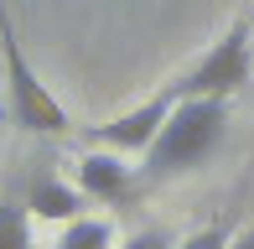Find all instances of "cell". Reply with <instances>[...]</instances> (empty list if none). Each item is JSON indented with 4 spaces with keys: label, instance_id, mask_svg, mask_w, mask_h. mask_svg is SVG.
I'll return each mask as SVG.
<instances>
[{
    "label": "cell",
    "instance_id": "cell-1",
    "mask_svg": "<svg viewBox=\"0 0 254 249\" xmlns=\"http://www.w3.org/2000/svg\"><path fill=\"white\" fill-rule=\"evenodd\" d=\"M228 135V99H177L166 124L156 130V140L145 145V177L166 182V177L197 172L207 156L223 145Z\"/></svg>",
    "mask_w": 254,
    "mask_h": 249
},
{
    "label": "cell",
    "instance_id": "cell-2",
    "mask_svg": "<svg viewBox=\"0 0 254 249\" xmlns=\"http://www.w3.org/2000/svg\"><path fill=\"white\" fill-rule=\"evenodd\" d=\"M0 62H5V104H10V120H16L21 130H31V135H67L73 130L67 109L57 104V94L37 78V67H31L5 0H0Z\"/></svg>",
    "mask_w": 254,
    "mask_h": 249
},
{
    "label": "cell",
    "instance_id": "cell-3",
    "mask_svg": "<svg viewBox=\"0 0 254 249\" xmlns=\"http://www.w3.org/2000/svg\"><path fill=\"white\" fill-rule=\"evenodd\" d=\"M249 73H254V26L234 21L223 42H213L182 78H171V88L182 99H228L249 83Z\"/></svg>",
    "mask_w": 254,
    "mask_h": 249
},
{
    "label": "cell",
    "instance_id": "cell-4",
    "mask_svg": "<svg viewBox=\"0 0 254 249\" xmlns=\"http://www.w3.org/2000/svg\"><path fill=\"white\" fill-rule=\"evenodd\" d=\"M177 88H161V94H151L145 104H135V109H125V115H114V120H104L88 130V145H104V151H120V156H145V145L156 140V130L166 124L171 115V104H177Z\"/></svg>",
    "mask_w": 254,
    "mask_h": 249
},
{
    "label": "cell",
    "instance_id": "cell-5",
    "mask_svg": "<svg viewBox=\"0 0 254 249\" xmlns=\"http://www.w3.org/2000/svg\"><path fill=\"white\" fill-rule=\"evenodd\" d=\"M78 192L94 202H130L135 197V166L125 161L120 151H104V145H88L78 156Z\"/></svg>",
    "mask_w": 254,
    "mask_h": 249
},
{
    "label": "cell",
    "instance_id": "cell-6",
    "mask_svg": "<svg viewBox=\"0 0 254 249\" xmlns=\"http://www.w3.org/2000/svg\"><path fill=\"white\" fill-rule=\"evenodd\" d=\"M21 208L31 213V218H47V223H67L83 213V192H78L73 182H63L57 172H37L26 187V202Z\"/></svg>",
    "mask_w": 254,
    "mask_h": 249
},
{
    "label": "cell",
    "instance_id": "cell-7",
    "mask_svg": "<svg viewBox=\"0 0 254 249\" xmlns=\"http://www.w3.org/2000/svg\"><path fill=\"white\" fill-rule=\"evenodd\" d=\"M57 249H114V223L109 218H67L63 223V239Z\"/></svg>",
    "mask_w": 254,
    "mask_h": 249
},
{
    "label": "cell",
    "instance_id": "cell-8",
    "mask_svg": "<svg viewBox=\"0 0 254 249\" xmlns=\"http://www.w3.org/2000/svg\"><path fill=\"white\" fill-rule=\"evenodd\" d=\"M0 249H31V213L21 202H0Z\"/></svg>",
    "mask_w": 254,
    "mask_h": 249
},
{
    "label": "cell",
    "instance_id": "cell-9",
    "mask_svg": "<svg viewBox=\"0 0 254 249\" xmlns=\"http://www.w3.org/2000/svg\"><path fill=\"white\" fill-rule=\"evenodd\" d=\"M228 239H234V234H228L223 223H213V229H197V234H187V239H182L177 249H228Z\"/></svg>",
    "mask_w": 254,
    "mask_h": 249
},
{
    "label": "cell",
    "instance_id": "cell-10",
    "mask_svg": "<svg viewBox=\"0 0 254 249\" xmlns=\"http://www.w3.org/2000/svg\"><path fill=\"white\" fill-rule=\"evenodd\" d=\"M114 249H171V239L161 229H145V234H135V239H125V244H114Z\"/></svg>",
    "mask_w": 254,
    "mask_h": 249
},
{
    "label": "cell",
    "instance_id": "cell-11",
    "mask_svg": "<svg viewBox=\"0 0 254 249\" xmlns=\"http://www.w3.org/2000/svg\"><path fill=\"white\" fill-rule=\"evenodd\" d=\"M228 249H254V229H239L234 239H228Z\"/></svg>",
    "mask_w": 254,
    "mask_h": 249
}]
</instances>
